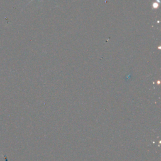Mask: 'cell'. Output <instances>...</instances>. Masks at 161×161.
<instances>
[{"label": "cell", "mask_w": 161, "mask_h": 161, "mask_svg": "<svg viewBox=\"0 0 161 161\" xmlns=\"http://www.w3.org/2000/svg\"><path fill=\"white\" fill-rule=\"evenodd\" d=\"M153 7H154V8H157V7H158V4H157V3H154V4H153Z\"/></svg>", "instance_id": "1"}, {"label": "cell", "mask_w": 161, "mask_h": 161, "mask_svg": "<svg viewBox=\"0 0 161 161\" xmlns=\"http://www.w3.org/2000/svg\"><path fill=\"white\" fill-rule=\"evenodd\" d=\"M32 1H34V0H31V1H30V2H29V3H28V4H29V3H30V2H32ZM53 1H54V0H53Z\"/></svg>", "instance_id": "2"}]
</instances>
